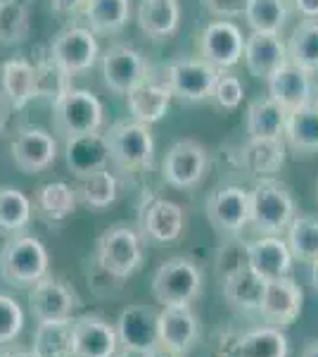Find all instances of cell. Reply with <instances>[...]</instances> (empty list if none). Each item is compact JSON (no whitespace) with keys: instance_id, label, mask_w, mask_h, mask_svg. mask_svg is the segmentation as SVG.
I'll return each instance as SVG.
<instances>
[{"instance_id":"12","label":"cell","mask_w":318,"mask_h":357,"mask_svg":"<svg viewBox=\"0 0 318 357\" xmlns=\"http://www.w3.org/2000/svg\"><path fill=\"white\" fill-rule=\"evenodd\" d=\"M74 357H114L121 350L117 326L100 314H81L72 321Z\"/></svg>"},{"instance_id":"10","label":"cell","mask_w":318,"mask_h":357,"mask_svg":"<svg viewBox=\"0 0 318 357\" xmlns=\"http://www.w3.org/2000/svg\"><path fill=\"white\" fill-rule=\"evenodd\" d=\"M50 60L55 62L67 77L86 72L97 60V41L90 29L67 26L50 43Z\"/></svg>"},{"instance_id":"54","label":"cell","mask_w":318,"mask_h":357,"mask_svg":"<svg viewBox=\"0 0 318 357\" xmlns=\"http://www.w3.org/2000/svg\"><path fill=\"white\" fill-rule=\"evenodd\" d=\"M316 200H318V181H316Z\"/></svg>"},{"instance_id":"18","label":"cell","mask_w":318,"mask_h":357,"mask_svg":"<svg viewBox=\"0 0 318 357\" xmlns=\"http://www.w3.org/2000/svg\"><path fill=\"white\" fill-rule=\"evenodd\" d=\"M119 343L126 350H138L148 353L152 345H157V329H159V312L148 305H129L121 310L117 319Z\"/></svg>"},{"instance_id":"39","label":"cell","mask_w":318,"mask_h":357,"mask_svg":"<svg viewBox=\"0 0 318 357\" xmlns=\"http://www.w3.org/2000/svg\"><path fill=\"white\" fill-rule=\"evenodd\" d=\"M245 17L252 31L278 33L287 20V5L285 0H247Z\"/></svg>"},{"instance_id":"4","label":"cell","mask_w":318,"mask_h":357,"mask_svg":"<svg viewBox=\"0 0 318 357\" xmlns=\"http://www.w3.org/2000/svg\"><path fill=\"white\" fill-rule=\"evenodd\" d=\"M205 291V272L190 257H169L152 276V296L161 307L195 305Z\"/></svg>"},{"instance_id":"31","label":"cell","mask_w":318,"mask_h":357,"mask_svg":"<svg viewBox=\"0 0 318 357\" xmlns=\"http://www.w3.org/2000/svg\"><path fill=\"white\" fill-rule=\"evenodd\" d=\"M79 203L77 188L69 186L65 181H48L38 186L33 195V207L45 217L48 222H62L74 215Z\"/></svg>"},{"instance_id":"28","label":"cell","mask_w":318,"mask_h":357,"mask_svg":"<svg viewBox=\"0 0 318 357\" xmlns=\"http://www.w3.org/2000/svg\"><path fill=\"white\" fill-rule=\"evenodd\" d=\"M285 165V143L283 138H250L242 148V167L247 174L266 178L280 172Z\"/></svg>"},{"instance_id":"23","label":"cell","mask_w":318,"mask_h":357,"mask_svg":"<svg viewBox=\"0 0 318 357\" xmlns=\"http://www.w3.org/2000/svg\"><path fill=\"white\" fill-rule=\"evenodd\" d=\"M292 262L290 245L280 236H259L250 241V267L266 281L290 276Z\"/></svg>"},{"instance_id":"49","label":"cell","mask_w":318,"mask_h":357,"mask_svg":"<svg viewBox=\"0 0 318 357\" xmlns=\"http://www.w3.org/2000/svg\"><path fill=\"white\" fill-rule=\"evenodd\" d=\"M302 357H318V341H306L302 348Z\"/></svg>"},{"instance_id":"34","label":"cell","mask_w":318,"mask_h":357,"mask_svg":"<svg viewBox=\"0 0 318 357\" xmlns=\"http://www.w3.org/2000/svg\"><path fill=\"white\" fill-rule=\"evenodd\" d=\"M72 321H38L33 333V350L38 357H74L72 345Z\"/></svg>"},{"instance_id":"43","label":"cell","mask_w":318,"mask_h":357,"mask_svg":"<svg viewBox=\"0 0 318 357\" xmlns=\"http://www.w3.org/2000/svg\"><path fill=\"white\" fill-rule=\"evenodd\" d=\"M212 96L218 107H223V110H235L242 102L245 91H242V84L235 74H223V69H221L216 77V84H214V89H212Z\"/></svg>"},{"instance_id":"38","label":"cell","mask_w":318,"mask_h":357,"mask_svg":"<svg viewBox=\"0 0 318 357\" xmlns=\"http://www.w3.org/2000/svg\"><path fill=\"white\" fill-rule=\"evenodd\" d=\"M287 245L292 250V257L299 262H316L318 260V217L299 215L287 227Z\"/></svg>"},{"instance_id":"1","label":"cell","mask_w":318,"mask_h":357,"mask_svg":"<svg viewBox=\"0 0 318 357\" xmlns=\"http://www.w3.org/2000/svg\"><path fill=\"white\" fill-rule=\"evenodd\" d=\"M145 260V245L143 234L129 224H112L105 234L97 238L95 245V267H100L107 276L117 281H126L129 276L141 272Z\"/></svg>"},{"instance_id":"46","label":"cell","mask_w":318,"mask_h":357,"mask_svg":"<svg viewBox=\"0 0 318 357\" xmlns=\"http://www.w3.org/2000/svg\"><path fill=\"white\" fill-rule=\"evenodd\" d=\"M86 5V0H50V8L55 13H77Z\"/></svg>"},{"instance_id":"36","label":"cell","mask_w":318,"mask_h":357,"mask_svg":"<svg viewBox=\"0 0 318 357\" xmlns=\"http://www.w3.org/2000/svg\"><path fill=\"white\" fill-rule=\"evenodd\" d=\"M287 57L304 72H318V20H304L294 26L287 43Z\"/></svg>"},{"instance_id":"3","label":"cell","mask_w":318,"mask_h":357,"mask_svg":"<svg viewBox=\"0 0 318 357\" xmlns=\"http://www.w3.org/2000/svg\"><path fill=\"white\" fill-rule=\"evenodd\" d=\"M48 274V248L36 236H15L0 250V276L15 289H31Z\"/></svg>"},{"instance_id":"37","label":"cell","mask_w":318,"mask_h":357,"mask_svg":"<svg viewBox=\"0 0 318 357\" xmlns=\"http://www.w3.org/2000/svg\"><path fill=\"white\" fill-rule=\"evenodd\" d=\"M31 198L13 186L0 188V231L19 234L31 222Z\"/></svg>"},{"instance_id":"8","label":"cell","mask_w":318,"mask_h":357,"mask_svg":"<svg viewBox=\"0 0 318 357\" xmlns=\"http://www.w3.org/2000/svg\"><path fill=\"white\" fill-rule=\"evenodd\" d=\"M209 169V158L200 141L195 138H181L169 148L164 162H161V176L173 188H195L205 178Z\"/></svg>"},{"instance_id":"24","label":"cell","mask_w":318,"mask_h":357,"mask_svg":"<svg viewBox=\"0 0 318 357\" xmlns=\"http://www.w3.org/2000/svg\"><path fill=\"white\" fill-rule=\"evenodd\" d=\"M311 79L309 72L294 67L292 62H287L285 67H280L273 77L269 79V98H273L276 102L285 112H292L297 107L311 102Z\"/></svg>"},{"instance_id":"14","label":"cell","mask_w":318,"mask_h":357,"mask_svg":"<svg viewBox=\"0 0 318 357\" xmlns=\"http://www.w3.org/2000/svg\"><path fill=\"white\" fill-rule=\"evenodd\" d=\"M216 77V67H212L207 60H195V57H181L166 67V86H169L171 96H178L181 100L209 98Z\"/></svg>"},{"instance_id":"6","label":"cell","mask_w":318,"mask_h":357,"mask_svg":"<svg viewBox=\"0 0 318 357\" xmlns=\"http://www.w3.org/2000/svg\"><path fill=\"white\" fill-rule=\"evenodd\" d=\"M55 131L65 138L93 134L102 124V102L84 89H67L53 100Z\"/></svg>"},{"instance_id":"11","label":"cell","mask_w":318,"mask_h":357,"mask_svg":"<svg viewBox=\"0 0 318 357\" xmlns=\"http://www.w3.org/2000/svg\"><path fill=\"white\" fill-rule=\"evenodd\" d=\"M200 338H202V326L193 305H169V307L159 310V329H157L159 345L188 357L198 348Z\"/></svg>"},{"instance_id":"41","label":"cell","mask_w":318,"mask_h":357,"mask_svg":"<svg viewBox=\"0 0 318 357\" xmlns=\"http://www.w3.org/2000/svg\"><path fill=\"white\" fill-rule=\"evenodd\" d=\"M245 267H250V243L240 241V236H223V243L216 252V269L221 279Z\"/></svg>"},{"instance_id":"51","label":"cell","mask_w":318,"mask_h":357,"mask_svg":"<svg viewBox=\"0 0 318 357\" xmlns=\"http://www.w3.org/2000/svg\"><path fill=\"white\" fill-rule=\"evenodd\" d=\"M114 357H145V353H138V350H126V348H121Z\"/></svg>"},{"instance_id":"9","label":"cell","mask_w":318,"mask_h":357,"mask_svg":"<svg viewBox=\"0 0 318 357\" xmlns=\"http://www.w3.org/2000/svg\"><path fill=\"white\" fill-rule=\"evenodd\" d=\"M207 217L221 236H240L250 224L252 198L242 186H218L207 195Z\"/></svg>"},{"instance_id":"29","label":"cell","mask_w":318,"mask_h":357,"mask_svg":"<svg viewBox=\"0 0 318 357\" xmlns=\"http://www.w3.org/2000/svg\"><path fill=\"white\" fill-rule=\"evenodd\" d=\"M285 141L297 155H316L318 153V107L314 102L287 112L285 122Z\"/></svg>"},{"instance_id":"27","label":"cell","mask_w":318,"mask_h":357,"mask_svg":"<svg viewBox=\"0 0 318 357\" xmlns=\"http://www.w3.org/2000/svg\"><path fill=\"white\" fill-rule=\"evenodd\" d=\"M235 357H290L285 329L262 324L245 331L235 343Z\"/></svg>"},{"instance_id":"20","label":"cell","mask_w":318,"mask_h":357,"mask_svg":"<svg viewBox=\"0 0 318 357\" xmlns=\"http://www.w3.org/2000/svg\"><path fill=\"white\" fill-rule=\"evenodd\" d=\"M245 65L252 77L269 82L280 67L290 62L287 45L280 41L278 33H262L252 31L250 38H245Z\"/></svg>"},{"instance_id":"22","label":"cell","mask_w":318,"mask_h":357,"mask_svg":"<svg viewBox=\"0 0 318 357\" xmlns=\"http://www.w3.org/2000/svg\"><path fill=\"white\" fill-rule=\"evenodd\" d=\"M65 160L74 176H86L90 172L107 169L109 165V146L105 134H81L67 138L65 143Z\"/></svg>"},{"instance_id":"53","label":"cell","mask_w":318,"mask_h":357,"mask_svg":"<svg viewBox=\"0 0 318 357\" xmlns=\"http://www.w3.org/2000/svg\"><path fill=\"white\" fill-rule=\"evenodd\" d=\"M0 131H3V114H0Z\"/></svg>"},{"instance_id":"48","label":"cell","mask_w":318,"mask_h":357,"mask_svg":"<svg viewBox=\"0 0 318 357\" xmlns=\"http://www.w3.org/2000/svg\"><path fill=\"white\" fill-rule=\"evenodd\" d=\"M0 357H38V353L33 348H29V350L15 348V350H3V355Z\"/></svg>"},{"instance_id":"25","label":"cell","mask_w":318,"mask_h":357,"mask_svg":"<svg viewBox=\"0 0 318 357\" xmlns=\"http://www.w3.org/2000/svg\"><path fill=\"white\" fill-rule=\"evenodd\" d=\"M266 291V279L259 276L252 267L233 272L223 279V298L235 312L259 314Z\"/></svg>"},{"instance_id":"52","label":"cell","mask_w":318,"mask_h":357,"mask_svg":"<svg viewBox=\"0 0 318 357\" xmlns=\"http://www.w3.org/2000/svg\"><path fill=\"white\" fill-rule=\"evenodd\" d=\"M311 102H314V105L318 107V91H316V96H314V98H311Z\"/></svg>"},{"instance_id":"5","label":"cell","mask_w":318,"mask_h":357,"mask_svg":"<svg viewBox=\"0 0 318 357\" xmlns=\"http://www.w3.org/2000/svg\"><path fill=\"white\" fill-rule=\"evenodd\" d=\"M109 146V162L124 174H136L141 169H148L154 158V141L150 134V126L141 124L136 119L117 122L107 131Z\"/></svg>"},{"instance_id":"47","label":"cell","mask_w":318,"mask_h":357,"mask_svg":"<svg viewBox=\"0 0 318 357\" xmlns=\"http://www.w3.org/2000/svg\"><path fill=\"white\" fill-rule=\"evenodd\" d=\"M145 357H186V355H178V353H173V350H166L164 345H152V348L148 350Z\"/></svg>"},{"instance_id":"40","label":"cell","mask_w":318,"mask_h":357,"mask_svg":"<svg viewBox=\"0 0 318 357\" xmlns=\"http://www.w3.org/2000/svg\"><path fill=\"white\" fill-rule=\"evenodd\" d=\"M29 10L19 0H0V43H22L29 36Z\"/></svg>"},{"instance_id":"7","label":"cell","mask_w":318,"mask_h":357,"mask_svg":"<svg viewBox=\"0 0 318 357\" xmlns=\"http://www.w3.org/2000/svg\"><path fill=\"white\" fill-rule=\"evenodd\" d=\"M79 305L81 301L74 286L60 276L48 274L29 289V310L36 321L74 319Z\"/></svg>"},{"instance_id":"30","label":"cell","mask_w":318,"mask_h":357,"mask_svg":"<svg viewBox=\"0 0 318 357\" xmlns=\"http://www.w3.org/2000/svg\"><path fill=\"white\" fill-rule=\"evenodd\" d=\"M178 0H143L138 8V26L150 38H166L178 29Z\"/></svg>"},{"instance_id":"2","label":"cell","mask_w":318,"mask_h":357,"mask_svg":"<svg viewBox=\"0 0 318 357\" xmlns=\"http://www.w3.org/2000/svg\"><path fill=\"white\" fill-rule=\"evenodd\" d=\"M250 198V224L262 236H280L297 217V205H294L290 188L273 176L257 178Z\"/></svg>"},{"instance_id":"16","label":"cell","mask_w":318,"mask_h":357,"mask_svg":"<svg viewBox=\"0 0 318 357\" xmlns=\"http://www.w3.org/2000/svg\"><path fill=\"white\" fill-rule=\"evenodd\" d=\"M102 79L112 93L126 96L131 89H136L138 84L148 79L143 55L124 43L107 48L102 55Z\"/></svg>"},{"instance_id":"44","label":"cell","mask_w":318,"mask_h":357,"mask_svg":"<svg viewBox=\"0 0 318 357\" xmlns=\"http://www.w3.org/2000/svg\"><path fill=\"white\" fill-rule=\"evenodd\" d=\"M205 3L216 17H240L247 10V0H205Z\"/></svg>"},{"instance_id":"35","label":"cell","mask_w":318,"mask_h":357,"mask_svg":"<svg viewBox=\"0 0 318 357\" xmlns=\"http://www.w3.org/2000/svg\"><path fill=\"white\" fill-rule=\"evenodd\" d=\"M77 195L84 205H88L90 210H105L117 200L119 195V181L109 169H97L90 174L79 178Z\"/></svg>"},{"instance_id":"21","label":"cell","mask_w":318,"mask_h":357,"mask_svg":"<svg viewBox=\"0 0 318 357\" xmlns=\"http://www.w3.org/2000/svg\"><path fill=\"white\" fill-rule=\"evenodd\" d=\"M38 96L36 67L24 57H15L0 65V100L13 110H22L31 98Z\"/></svg>"},{"instance_id":"33","label":"cell","mask_w":318,"mask_h":357,"mask_svg":"<svg viewBox=\"0 0 318 357\" xmlns=\"http://www.w3.org/2000/svg\"><path fill=\"white\" fill-rule=\"evenodd\" d=\"M287 112L273 98L254 100L247 110V131L250 138H283L285 134Z\"/></svg>"},{"instance_id":"50","label":"cell","mask_w":318,"mask_h":357,"mask_svg":"<svg viewBox=\"0 0 318 357\" xmlns=\"http://www.w3.org/2000/svg\"><path fill=\"white\" fill-rule=\"evenodd\" d=\"M311 286H314V291L318 293V260L316 262H311Z\"/></svg>"},{"instance_id":"15","label":"cell","mask_w":318,"mask_h":357,"mask_svg":"<svg viewBox=\"0 0 318 357\" xmlns=\"http://www.w3.org/2000/svg\"><path fill=\"white\" fill-rule=\"evenodd\" d=\"M200 53L216 69H230L245 55V38L233 22L216 20L205 26L200 36Z\"/></svg>"},{"instance_id":"42","label":"cell","mask_w":318,"mask_h":357,"mask_svg":"<svg viewBox=\"0 0 318 357\" xmlns=\"http://www.w3.org/2000/svg\"><path fill=\"white\" fill-rule=\"evenodd\" d=\"M24 310L22 305L10 296H3L0 293V345H8V343H15L17 338L22 336L24 331Z\"/></svg>"},{"instance_id":"19","label":"cell","mask_w":318,"mask_h":357,"mask_svg":"<svg viewBox=\"0 0 318 357\" xmlns=\"http://www.w3.org/2000/svg\"><path fill=\"white\" fill-rule=\"evenodd\" d=\"M183 229H186V212L173 200H152V203L145 205L141 215L143 238H150L154 243H173V241L181 238Z\"/></svg>"},{"instance_id":"26","label":"cell","mask_w":318,"mask_h":357,"mask_svg":"<svg viewBox=\"0 0 318 357\" xmlns=\"http://www.w3.org/2000/svg\"><path fill=\"white\" fill-rule=\"evenodd\" d=\"M126 102H129V112L136 122L141 124H154L166 114L171 105V91L169 86H159L152 82H141L136 89L126 93Z\"/></svg>"},{"instance_id":"55","label":"cell","mask_w":318,"mask_h":357,"mask_svg":"<svg viewBox=\"0 0 318 357\" xmlns=\"http://www.w3.org/2000/svg\"><path fill=\"white\" fill-rule=\"evenodd\" d=\"M0 355H3V345H0Z\"/></svg>"},{"instance_id":"45","label":"cell","mask_w":318,"mask_h":357,"mask_svg":"<svg viewBox=\"0 0 318 357\" xmlns=\"http://www.w3.org/2000/svg\"><path fill=\"white\" fill-rule=\"evenodd\" d=\"M294 8L304 20H318V0H294Z\"/></svg>"},{"instance_id":"32","label":"cell","mask_w":318,"mask_h":357,"mask_svg":"<svg viewBox=\"0 0 318 357\" xmlns=\"http://www.w3.org/2000/svg\"><path fill=\"white\" fill-rule=\"evenodd\" d=\"M84 15L90 31L119 33L131 17V0H86Z\"/></svg>"},{"instance_id":"13","label":"cell","mask_w":318,"mask_h":357,"mask_svg":"<svg viewBox=\"0 0 318 357\" xmlns=\"http://www.w3.org/2000/svg\"><path fill=\"white\" fill-rule=\"evenodd\" d=\"M304 307V293L292 276H280V279L266 281L264 301L259 307V317L271 326L287 329L299 319Z\"/></svg>"},{"instance_id":"17","label":"cell","mask_w":318,"mask_h":357,"mask_svg":"<svg viewBox=\"0 0 318 357\" xmlns=\"http://www.w3.org/2000/svg\"><path fill=\"white\" fill-rule=\"evenodd\" d=\"M13 160L24 174H40L57 160V141L38 126H24L13 141Z\"/></svg>"}]
</instances>
